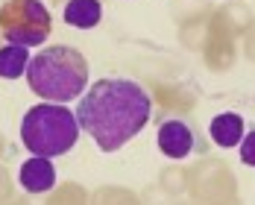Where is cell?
Here are the masks:
<instances>
[{
    "label": "cell",
    "instance_id": "7",
    "mask_svg": "<svg viewBox=\"0 0 255 205\" xmlns=\"http://www.w3.org/2000/svg\"><path fill=\"white\" fill-rule=\"evenodd\" d=\"M211 141L217 144V147H238L241 144V138H244V117L241 114H235V111H223V114H217L214 120H211Z\"/></svg>",
    "mask_w": 255,
    "mask_h": 205
},
{
    "label": "cell",
    "instance_id": "8",
    "mask_svg": "<svg viewBox=\"0 0 255 205\" xmlns=\"http://www.w3.org/2000/svg\"><path fill=\"white\" fill-rule=\"evenodd\" d=\"M103 18L100 0H68L65 6V21L74 29H94Z\"/></svg>",
    "mask_w": 255,
    "mask_h": 205
},
{
    "label": "cell",
    "instance_id": "2",
    "mask_svg": "<svg viewBox=\"0 0 255 205\" xmlns=\"http://www.w3.org/2000/svg\"><path fill=\"white\" fill-rule=\"evenodd\" d=\"M26 82L32 94H38L44 102H71L88 85V62L77 47L56 44L35 53L26 65Z\"/></svg>",
    "mask_w": 255,
    "mask_h": 205
},
{
    "label": "cell",
    "instance_id": "5",
    "mask_svg": "<svg viewBox=\"0 0 255 205\" xmlns=\"http://www.w3.org/2000/svg\"><path fill=\"white\" fill-rule=\"evenodd\" d=\"M155 144H158V150L167 158H188L191 150H194V132L182 120H164L158 126Z\"/></svg>",
    "mask_w": 255,
    "mask_h": 205
},
{
    "label": "cell",
    "instance_id": "1",
    "mask_svg": "<svg viewBox=\"0 0 255 205\" xmlns=\"http://www.w3.org/2000/svg\"><path fill=\"white\" fill-rule=\"evenodd\" d=\"M74 114L79 129L94 138L103 153H118L150 123L153 100L135 79L106 77L82 91Z\"/></svg>",
    "mask_w": 255,
    "mask_h": 205
},
{
    "label": "cell",
    "instance_id": "10",
    "mask_svg": "<svg viewBox=\"0 0 255 205\" xmlns=\"http://www.w3.org/2000/svg\"><path fill=\"white\" fill-rule=\"evenodd\" d=\"M238 147H241V161H244L247 167H255V129L241 138Z\"/></svg>",
    "mask_w": 255,
    "mask_h": 205
},
{
    "label": "cell",
    "instance_id": "3",
    "mask_svg": "<svg viewBox=\"0 0 255 205\" xmlns=\"http://www.w3.org/2000/svg\"><path fill=\"white\" fill-rule=\"evenodd\" d=\"M21 141L29 153L41 158L68 155L79 141L77 114L62 102H38L26 108L21 120Z\"/></svg>",
    "mask_w": 255,
    "mask_h": 205
},
{
    "label": "cell",
    "instance_id": "9",
    "mask_svg": "<svg viewBox=\"0 0 255 205\" xmlns=\"http://www.w3.org/2000/svg\"><path fill=\"white\" fill-rule=\"evenodd\" d=\"M29 65V47L9 44L0 47V79H21Z\"/></svg>",
    "mask_w": 255,
    "mask_h": 205
},
{
    "label": "cell",
    "instance_id": "6",
    "mask_svg": "<svg viewBox=\"0 0 255 205\" xmlns=\"http://www.w3.org/2000/svg\"><path fill=\"white\" fill-rule=\"evenodd\" d=\"M18 182L26 194H47L53 185H56V167L50 164V158H41V155H32L21 164V173Z\"/></svg>",
    "mask_w": 255,
    "mask_h": 205
},
{
    "label": "cell",
    "instance_id": "4",
    "mask_svg": "<svg viewBox=\"0 0 255 205\" xmlns=\"http://www.w3.org/2000/svg\"><path fill=\"white\" fill-rule=\"evenodd\" d=\"M53 18L41 0H6L0 6V32L9 44L38 47L47 41Z\"/></svg>",
    "mask_w": 255,
    "mask_h": 205
}]
</instances>
